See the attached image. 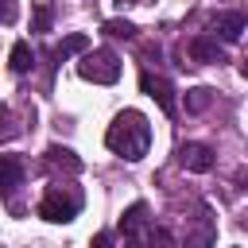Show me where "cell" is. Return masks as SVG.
I'll return each instance as SVG.
<instances>
[{
    "mask_svg": "<svg viewBox=\"0 0 248 248\" xmlns=\"http://www.w3.org/2000/svg\"><path fill=\"white\" fill-rule=\"evenodd\" d=\"M105 143H108V151H116V155L128 159V163L143 159L147 147H151V124H147V116H143L140 108L116 112L112 124H108V132H105Z\"/></svg>",
    "mask_w": 248,
    "mask_h": 248,
    "instance_id": "1",
    "label": "cell"
},
{
    "mask_svg": "<svg viewBox=\"0 0 248 248\" xmlns=\"http://www.w3.org/2000/svg\"><path fill=\"white\" fill-rule=\"evenodd\" d=\"M120 232H124V248H170L167 229H159V225L147 217V205H143V202H132V205L124 209Z\"/></svg>",
    "mask_w": 248,
    "mask_h": 248,
    "instance_id": "2",
    "label": "cell"
},
{
    "mask_svg": "<svg viewBox=\"0 0 248 248\" xmlns=\"http://www.w3.org/2000/svg\"><path fill=\"white\" fill-rule=\"evenodd\" d=\"M78 209H81V190L78 186H66V182H54V186H46V194H43V202H39V217L43 221H74L78 217Z\"/></svg>",
    "mask_w": 248,
    "mask_h": 248,
    "instance_id": "3",
    "label": "cell"
},
{
    "mask_svg": "<svg viewBox=\"0 0 248 248\" xmlns=\"http://www.w3.org/2000/svg\"><path fill=\"white\" fill-rule=\"evenodd\" d=\"M78 74L93 85H112L120 81V58L108 50V46H97V50H85L81 62H78Z\"/></svg>",
    "mask_w": 248,
    "mask_h": 248,
    "instance_id": "4",
    "label": "cell"
},
{
    "mask_svg": "<svg viewBox=\"0 0 248 248\" xmlns=\"http://www.w3.org/2000/svg\"><path fill=\"white\" fill-rule=\"evenodd\" d=\"M213 240H217L213 213H209V205H198V213L182 229V248H213Z\"/></svg>",
    "mask_w": 248,
    "mask_h": 248,
    "instance_id": "5",
    "label": "cell"
},
{
    "mask_svg": "<svg viewBox=\"0 0 248 248\" xmlns=\"http://www.w3.org/2000/svg\"><path fill=\"white\" fill-rule=\"evenodd\" d=\"M140 89L167 112V116H174L178 112V101H174V85L167 81V78H159V74H151V70H143V78H140Z\"/></svg>",
    "mask_w": 248,
    "mask_h": 248,
    "instance_id": "6",
    "label": "cell"
},
{
    "mask_svg": "<svg viewBox=\"0 0 248 248\" xmlns=\"http://www.w3.org/2000/svg\"><path fill=\"white\" fill-rule=\"evenodd\" d=\"M244 27H248L244 12H217V16L209 19V31H213V35H221L225 43H236V39L244 35Z\"/></svg>",
    "mask_w": 248,
    "mask_h": 248,
    "instance_id": "7",
    "label": "cell"
},
{
    "mask_svg": "<svg viewBox=\"0 0 248 248\" xmlns=\"http://www.w3.org/2000/svg\"><path fill=\"white\" fill-rule=\"evenodd\" d=\"M178 163L186 170H194V174H205V170H213V151L205 143H182L178 147Z\"/></svg>",
    "mask_w": 248,
    "mask_h": 248,
    "instance_id": "8",
    "label": "cell"
},
{
    "mask_svg": "<svg viewBox=\"0 0 248 248\" xmlns=\"http://www.w3.org/2000/svg\"><path fill=\"white\" fill-rule=\"evenodd\" d=\"M190 58L209 66V62H225V50H221V43L213 35H198V39H190Z\"/></svg>",
    "mask_w": 248,
    "mask_h": 248,
    "instance_id": "9",
    "label": "cell"
},
{
    "mask_svg": "<svg viewBox=\"0 0 248 248\" xmlns=\"http://www.w3.org/2000/svg\"><path fill=\"white\" fill-rule=\"evenodd\" d=\"M19 174H23L19 155H4V159H0V190H4V198H8V202H12L16 186H19Z\"/></svg>",
    "mask_w": 248,
    "mask_h": 248,
    "instance_id": "10",
    "label": "cell"
},
{
    "mask_svg": "<svg viewBox=\"0 0 248 248\" xmlns=\"http://www.w3.org/2000/svg\"><path fill=\"white\" fill-rule=\"evenodd\" d=\"M81 50H89V39H85V35H66V39L54 46V62H66V58H74V54H81Z\"/></svg>",
    "mask_w": 248,
    "mask_h": 248,
    "instance_id": "11",
    "label": "cell"
},
{
    "mask_svg": "<svg viewBox=\"0 0 248 248\" xmlns=\"http://www.w3.org/2000/svg\"><path fill=\"white\" fill-rule=\"evenodd\" d=\"M46 163H50V167H66V170H74V174L81 170V159H78L70 147H58V143L46 147Z\"/></svg>",
    "mask_w": 248,
    "mask_h": 248,
    "instance_id": "12",
    "label": "cell"
},
{
    "mask_svg": "<svg viewBox=\"0 0 248 248\" xmlns=\"http://www.w3.org/2000/svg\"><path fill=\"white\" fill-rule=\"evenodd\" d=\"M8 62H12V74H27V70L35 66V54H31V46H27V43H16V46H12V54H8Z\"/></svg>",
    "mask_w": 248,
    "mask_h": 248,
    "instance_id": "13",
    "label": "cell"
},
{
    "mask_svg": "<svg viewBox=\"0 0 248 248\" xmlns=\"http://www.w3.org/2000/svg\"><path fill=\"white\" fill-rule=\"evenodd\" d=\"M209 101H213V89H209V85H198V89L186 93V112H205Z\"/></svg>",
    "mask_w": 248,
    "mask_h": 248,
    "instance_id": "14",
    "label": "cell"
},
{
    "mask_svg": "<svg viewBox=\"0 0 248 248\" xmlns=\"http://www.w3.org/2000/svg\"><path fill=\"white\" fill-rule=\"evenodd\" d=\"M50 19H54L50 0H35V19H31V31H50Z\"/></svg>",
    "mask_w": 248,
    "mask_h": 248,
    "instance_id": "15",
    "label": "cell"
},
{
    "mask_svg": "<svg viewBox=\"0 0 248 248\" xmlns=\"http://www.w3.org/2000/svg\"><path fill=\"white\" fill-rule=\"evenodd\" d=\"M105 35H116V39H132V35H136V27H132L128 19H108V23H105Z\"/></svg>",
    "mask_w": 248,
    "mask_h": 248,
    "instance_id": "16",
    "label": "cell"
},
{
    "mask_svg": "<svg viewBox=\"0 0 248 248\" xmlns=\"http://www.w3.org/2000/svg\"><path fill=\"white\" fill-rule=\"evenodd\" d=\"M16 19V0H4V23Z\"/></svg>",
    "mask_w": 248,
    "mask_h": 248,
    "instance_id": "17",
    "label": "cell"
},
{
    "mask_svg": "<svg viewBox=\"0 0 248 248\" xmlns=\"http://www.w3.org/2000/svg\"><path fill=\"white\" fill-rule=\"evenodd\" d=\"M240 74H244V78H248V58H244V62H240Z\"/></svg>",
    "mask_w": 248,
    "mask_h": 248,
    "instance_id": "18",
    "label": "cell"
},
{
    "mask_svg": "<svg viewBox=\"0 0 248 248\" xmlns=\"http://www.w3.org/2000/svg\"><path fill=\"white\" fill-rule=\"evenodd\" d=\"M136 4H140V0H136Z\"/></svg>",
    "mask_w": 248,
    "mask_h": 248,
    "instance_id": "19",
    "label": "cell"
}]
</instances>
